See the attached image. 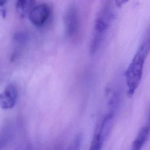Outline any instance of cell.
Segmentation results:
<instances>
[{
	"label": "cell",
	"mask_w": 150,
	"mask_h": 150,
	"mask_svg": "<svg viewBox=\"0 0 150 150\" xmlns=\"http://www.w3.org/2000/svg\"><path fill=\"white\" fill-rule=\"evenodd\" d=\"M9 139V131L6 129L0 134V150L6 144Z\"/></svg>",
	"instance_id": "obj_10"
},
{
	"label": "cell",
	"mask_w": 150,
	"mask_h": 150,
	"mask_svg": "<svg viewBox=\"0 0 150 150\" xmlns=\"http://www.w3.org/2000/svg\"><path fill=\"white\" fill-rule=\"evenodd\" d=\"M150 52V28L148 29L125 73L127 94L131 97L138 88L143 74L145 60Z\"/></svg>",
	"instance_id": "obj_1"
},
{
	"label": "cell",
	"mask_w": 150,
	"mask_h": 150,
	"mask_svg": "<svg viewBox=\"0 0 150 150\" xmlns=\"http://www.w3.org/2000/svg\"><path fill=\"white\" fill-rule=\"evenodd\" d=\"M64 25L67 37L71 38L77 35L80 28V17L74 5L69 6L65 12Z\"/></svg>",
	"instance_id": "obj_3"
},
{
	"label": "cell",
	"mask_w": 150,
	"mask_h": 150,
	"mask_svg": "<svg viewBox=\"0 0 150 150\" xmlns=\"http://www.w3.org/2000/svg\"><path fill=\"white\" fill-rule=\"evenodd\" d=\"M34 1H25V0H19L16 3V8L18 12L21 15H25V13L28 12L29 9H31L33 8L32 7ZM31 10H30V11Z\"/></svg>",
	"instance_id": "obj_8"
},
{
	"label": "cell",
	"mask_w": 150,
	"mask_h": 150,
	"mask_svg": "<svg viewBox=\"0 0 150 150\" xmlns=\"http://www.w3.org/2000/svg\"><path fill=\"white\" fill-rule=\"evenodd\" d=\"M17 97V88L13 84H9L0 93V107L5 110L13 108L16 104Z\"/></svg>",
	"instance_id": "obj_5"
},
{
	"label": "cell",
	"mask_w": 150,
	"mask_h": 150,
	"mask_svg": "<svg viewBox=\"0 0 150 150\" xmlns=\"http://www.w3.org/2000/svg\"><path fill=\"white\" fill-rule=\"evenodd\" d=\"M51 10L46 4H41L34 6L29 12L28 18L30 22L35 26H43L49 18Z\"/></svg>",
	"instance_id": "obj_4"
},
{
	"label": "cell",
	"mask_w": 150,
	"mask_h": 150,
	"mask_svg": "<svg viewBox=\"0 0 150 150\" xmlns=\"http://www.w3.org/2000/svg\"><path fill=\"white\" fill-rule=\"evenodd\" d=\"M114 16L112 1H105L100 8L94 22V35L90 45V53L95 54L99 49L103 38L110 28Z\"/></svg>",
	"instance_id": "obj_2"
},
{
	"label": "cell",
	"mask_w": 150,
	"mask_h": 150,
	"mask_svg": "<svg viewBox=\"0 0 150 150\" xmlns=\"http://www.w3.org/2000/svg\"><path fill=\"white\" fill-rule=\"evenodd\" d=\"M105 139L97 130H95L89 150H101Z\"/></svg>",
	"instance_id": "obj_7"
},
{
	"label": "cell",
	"mask_w": 150,
	"mask_h": 150,
	"mask_svg": "<svg viewBox=\"0 0 150 150\" xmlns=\"http://www.w3.org/2000/svg\"><path fill=\"white\" fill-rule=\"evenodd\" d=\"M150 136V120L139 131L135 139L132 142L130 150H141Z\"/></svg>",
	"instance_id": "obj_6"
},
{
	"label": "cell",
	"mask_w": 150,
	"mask_h": 150,
	"mask_svg": "<svg viewBox=\"0 0 150 150\" xmlns=\"http://www.w3.org/2000/svg\"><path fill=\"white\" fill-rule=\"evenodd\" d=\"M82 135L81 134H77L72 140L69 145L67 150H80L81 145Z\"/></svg>",
	"instance_id": "obj_9"
},
{
	"label": "cell",
	"mask_w": 150,
	"mask_h": 150,
	"mask_svg": "<svg viewBox=\"0 0 150 150\" xmlns=\"http://www.w3.org/2000/svg\"><path fill=\"white\" fill-rule=\"evenodd\" d=\"M6 2L5 1H0V6L4 5V4Z\"/></svg>",
	"instance_id": "obj_11"
}]
</instances>
